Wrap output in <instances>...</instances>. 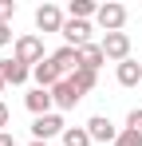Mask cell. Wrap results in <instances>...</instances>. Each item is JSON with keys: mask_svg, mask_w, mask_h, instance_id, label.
<instances>
[{"mask_svg": "<svg viewBox=\"0 0 142 146\" xmlns=\"http://www.w3.org/2000/svg\"><path fill=\"white\" fill-rule=\"evenodd\" d=\"M99 48H103V55H107V59L122 63V59H130V36H126V32H107Z\"/></svg>", "mask_w": 142, "mask_h": 146, "instance_id": "obj_1", "label": "cell"}, {"mask_svg": "<svg viewBox=\"0 0 142 146\" xmlns=\"http://www.w3.org/2000/svg\"><path fill=\"white\" fill-rule=\"evenodd\" d=\"M16 59L28 63V67L44 63V40H40V36H20V40H16Z\"/></svg>", "mask_w": 142, "mask_h": 146, "instance_id": "obj_2", "label": "cell"}, {"mask_svg": "<svg viewBox=\"0 0 142 146\" xmlns=\"http://www.w3.org/2000/svg\"><path fill=\"white\" fill-rule=\"evenodd\" d=\"M63 130H67V126H63V119H59L55 111H51V115H40V119L32 122V138H36V142H47V138H55V134L63 138Z\"/></svg>", "mask_w": 142, "mask_h": 146, "instance_id": "obj_3", "label": "cell"}, {"mask_svg": "<svg viewBox=\"0 0 142 146\" xmlns=\"http://www.w3.org/2000/svg\"><path fill=\"white\" fill-rule=\"evenodd\" d=\"M99 28L103 32H122V24H126V8L122 4H99Z\"/></svg>", "mask_w": 142, "mask_h": 146, "instance_id": "obj_4", "label": "cell"}, {"mask_svg": "<svg viewBox=\"0 0 142 146\" xmlns=\"http://www.w3.org/2000/svg\"><path fill=\"white\" fill-rule=\"evenodd\" d=\"M63 24H67V20H63V12H59L55 4H40V8H36V28H40V32H63Z\"/></svg>", "mask_w": 142, "mask_h": 146, "instance_id": "obj_5", "label": "cell"}, {"mask_svg": "<svg viewBox=\"0 0 142 146\" xmlns=\"http://www.w3.org/2000/svg\"><path fill=\"white\" fill-rule=\"evenodd\" d=\"M87 134H91V142H111L115 146V138L122 134V130H115V122L107 119V115H95V119L87 122Z\"/></svg>", "mask_w": 142, "mask_h": 146, "instance_id": "obj_6", "label": "cell"}, {"mask_svg": "<svg viewBox=\"0 0 142 146\" xmlns=\"http://www.w3.org/2000/svg\"><path fill=\"white\" fill-rule=\"evenodd\" d=\"M51 99H55V107H59V111H71V107L83 99V91H79L71 79H59V83L51 87Z\"/></svg>", "mask_w": 142, "mask_h": 146, "instance_id": "obj_7", "label": "cell"}, {"mask_svg": "<svg viewBox=\"0 0 142 146\" xmlns=\"http://www.w3.org/2000/svg\"><path fill=\"white\" fill-rule=\"evenodd\" d=\"M63 40H67V48H87L91 44V24L87 20H67L63 24Z\"/></svg>", "mask_w": 142, "mask_h": 146, "instance_id": "obj_8", "label": "cell"}, {"mask_svg": "<svg viewBox=\"0 0 142 146\" xmlns=\"http://www.w3.org/2000/svg\"><path fill=\"white\" fill-rule=\"evenodd\" d=\"M32 79H36V87H44V91H51V87H55L59 79H67V75L59 71V67H55L51 59H44V63H36V67H32Z\"/></svg>", "mask_w": 142, "mask_h": 146, "instance_id": "obj_9", "label": "cell"}, {"mask_svg": "<svg viewBox=\"0 0 142 146\" xmlns=\"http://www.w3.org/2000/svg\"><path fill=\"white\" fill-rule=\"evenodd\" d=\"M24 107L40 119V115H51V107H55V99H51V91H44V87H36V91H28L24 95Z\"/></svg>", "mask_w": 142, "mask_h": 146, "instance_id": "obj_10", "label": "cell"}, {"mask_svg": "<svg viewBox=\"0 0 142 146\" xmlns=\"http://www.w3.org/2000/svg\"><path fill=\"white\" fill-rule=\"evenodd\" d=\"M0 75H4V83H12V87H20L24 79L32 75V67H28V63H20V59L12 55V59H0Z\"/></svg>", "mask_w": 142, "mask_h": 146, "instance_id": "obj_11", "label": "cell"}, {"mask_svg": "<svg viewBox=\"0 0 142 146\" xmlns=\"http://www.w3.org/2000/svg\"><path fill=\"white\" fill-rule=\"evenodd\" d=\"M118 83H122V87H138L142 83V63L138 59H122V63H118Z\"/></svg>", "mask_w": 142, "mask_h": 146, "instance_id": "obj_12", "label": "cell"}, {"mask_svg": "<svg viewBox=\"0 0 142 146\" xmlns=\"http://www.w3.org/2000/svg\"><path fill=\"white\" fill-rule=\"evenodd\" d=\"M51 63H55V67H59L63 75H71L75 67H79V48H67V44H63V48L51 55Z\"/></svg>", "mask_w": 142, "mask_h": 146, "instance_id": "obj_13", "label": "cell"}, {"mask_svg": "<svg viewBox=\"0 0 142 146\" xmlns=\"http://www.w3.org/2000/svg\"><path fill=\"white\" fill-rule=\"evenodd\" d=\"M103 59H107V55H103V48H99V44L79 48V67H87V71H99V67H103Z\"/></svg>", "mask_w": 142, "mask_h": 146, "instance_id": "obj_14", "label": "cell"}, {"mask_svg": "<svg viewBox=\"0 0 142 146\" xmlns=\"http://www.w3.org/2000/svg\"><path fill=\"white\" fill-rule=\"evenodd\" d=\"M71 83H75V87H79V91H83V95H87V91H95V83H99V71H87V67H75V71L67 75Z\"/></svg>", "mask_w": 142, "mask_h": 146, "instance_id": "obj_15", "label": "cell"}, {"mask_svg": "<svg viewBox=\"0 0 142 146\" xmlns=\"http://www.w3.org/2000/svg\"><path fill=\"white\" fill-rule=\"evenodd\" d=\"M67 12H71V20H91V16H99V4L95 0H71Z\"/></svg>", "mask_w": 142, "mask_h": 146, "instance_id": "obj_16", "label": "cell"}, {"mask_svg": "<svg viewBox=\"0 0 142 146\" xmlns=\"http://www.w3.org/2000/svg\"><path fill=\"white\" fill-rule=\"evenodd\" d=\"M63 146H91L87 126H67V130H63Z\"/></svg>", "mask_w": 142, "mask_h": 146, "instance_id": "obj_17", "label": "cell"}, {"mask_svg": "<svg viewBox=\"0 0 142 146\" xmlns=\"http://www.w3.org/2000/svg\"><path fill=\"white\" fill-rule=\"evenodd\" d=\"M126 130H134V134H142V107H134V111L126 115Z\"/></svg>", "mask_w": 142, "mask_h": 146, "instance_id": "obj_18", "label": "cell"}, {"mask_svg": "<svg viewBox=\"0 0 142 146\" xmlns=\"http://www.w3.org/2000/svg\"><path fill=\"white\" fill-rule=\"evenodd\" d=\"M115 146H142V134H134V130H122L115 138Z\"/></svg>", "mask_w": 142, "mask_h": 146, "instance_id": "obj_19", "label": "cell"}, {"mask_svg": "<svg viewBox=\"0 0 142 146\" xmlns=\"http://www.w3.org/2000/svg\"><path fill=\"white\" fill-rule=\"evenodd\" d=\"M16 16V0H0V24H8Z\"/></svg>", "mask_w": 142, "mask_h": 146, "instance_id": "obj_20", "label": "cell"}, {"mask_svg": "<svg viewBox=\"0 0 142 146\" xmlns=\"http://www.w3.org/2000/svg\"><path fill=\"white\" fill-rule=\"evenodd\" d=\"M8 44H12V28L0 24V48H8Z\"/></svg>", "mask_w": 142, "mask_h": 146, "instance_id": "obj_21", "label": "cell"}, {"mask_svg": "<svg viewBox=\"0 0 142 146\" xmlns=\"http://www.w3.org/2000/svg\"><path fill=\"white\" fill-rule=\"evenodd\" d=\"M8 122H12V111H8V107H4V103H0V130H4V126H8Z\"/></svg>", "mask_w": 142, "mask_h": 146, "instance_id": "obj_22", "label": "cell"}, {"mask_svg": "<svg viewBox=\"0 0 142 146\" xmlns=\"http://www.w3.org/2000/svg\"><path fill=\"white\" fill-rule=\"evenodd\" d=\"M0 146H16V138H12L8 130H0Z\"/></svg>", "mask_w": 142, "mask_h": 146, "instance_id": "obj_23", "label": "cell"}, {"mask_svg": "<svg viewBox=\"0 0 142 146\" xmlns=\"http://www.w3.org/2000/svg\"><path fill=\"white\" fill-rule=\"evenodd\" d=\"M4 87H8V83H4V75H0V95H4Z\"/></svg>", "mask_w": 142, "mask_h": 146, "instance_id": "obj_24", "label": "cell"}, {"mask_svg": "<svg viewBox=\"0 0 142 146\" xmlns=\"http://www.w3.org/2000/svg\"><path fill=\"white\" fill-rule=\"evenodd\" d=\"M32 146H47V142H36V138H32Z\"/></svg>", "mask_w": 142, "mask_h": 146, "instance_id": "obj_25", "label": "cell"}]
</instances>
